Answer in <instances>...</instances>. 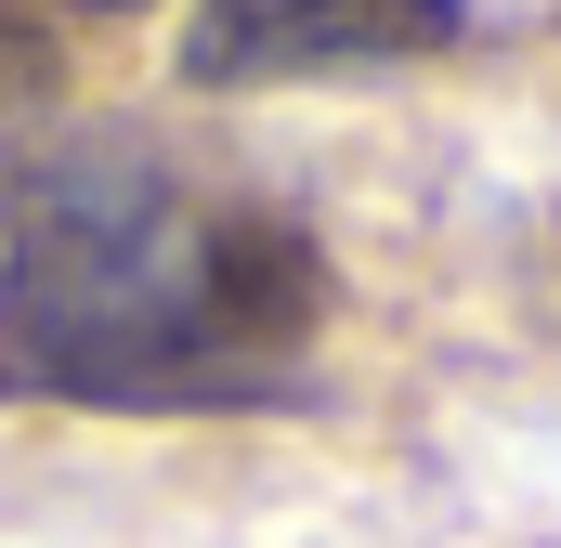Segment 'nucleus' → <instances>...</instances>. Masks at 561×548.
Masks as SVG:
<instances>
[{"mask_svg": "<svg viewBox=\"0 0 561 548\" xmlns=\"http://www.w3.org/2000/svg\"><path fill=\"white\" fill-rule=\"evenodd\" d=\"M327 262L183 183L144 132L53 144L0 236V392L39 406H287Z\"/></svg>", "mask_w": 561, "mask_h": 548, "instance_id": "nucleus-1", "label": "nucleus"}, {"mask_svg": "<svg viewBox=\"0 0 561 548\" xmlns=\"http://www.w3.org/2000/svg\"><path fill=\"white\" fill-rule=\"evenodd\" d=\"M444 39H470V0H196L183 79L275 92V79H340V66H405Z\"/></svg>", "mask_w": 561, "mask_h": 548, "instance_id": "nucleus-2", "label": "nucleus"}, {"mask_svg": "<svg viewBox=\"0 0 561 548\" xmlns=\"http://www.w3.org/2000/svg\"><path fill=\"white\" fill-rule=\"evenodd\" d=\"M66 13H144V0H66Z\"/></svg>", "mask_w": 561, "mask_h": 548, "instance_id": "nucleus-3", "label": "nucleus"}]
</instances>
